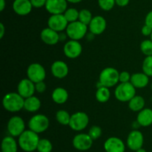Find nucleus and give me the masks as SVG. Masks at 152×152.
I'll list each match as a JSON object with an SVG mask.
<instances>
[{"instance_id":"nucleus-10","label":"nucleus","mask_w":152,"mask_h":152,"mask_svg":"<svg viewBox=\"0 0 152 152\" xmlns=\"http://www.w3.org/2000/svg\"><path fill=\"white\" fill-rule=\"evenodd\" d=\"M93 141L91 137L88 134H78L73 139V145L77 150L85 151H88L91 148L93 145Z\"/></svg>"},{"instance_id":"nucleus-13","label":"nucleus","mask_w":152,"mask_h":152,"mask_svg":"<svg viewBox=\"0 0 152 152\" xmlns=\"http://www.w3.org/2000/svg\"><path fill=\"white\" fill-rule=\"evenodd\" d=\"M83 47L77 40H71L67 42L63 47V52L65 56L71 59H75L81 55Z\"/></svg>"},{"instance_id":"nucleus-25","label":"nucleus","mask_w":152,"mask_h":152,"mask_svg":"<svg viewBox=\"0 0 152 152\" xmlns=\"http://www.w3.org/2000/svg\"><path fill=\"white\" fill-rule=\"evenodd\" d=\"M40 107H41V101L37 97L33 95L25 99L24 109L27 111L34 113L39 110Z\"/></svg>"},{"instance_id":"nucleus-27","label":"nucleus","mask_w":152,"mask_h":152,"mask_svg":"<svg viewBox=\"0 0 152 152\" xmlns=\"http://www.w3.org/2000/svg\"><path fill=\"white\" fill-rule=\"evenodd\" d=\"M96 100L100 103H105L109 100L111 96V92L109 89L106 86H99L96 89V94H95Z\"/></svg>"},{"instance_id":"nucleus-33","label":"nucleus","mask_w":152,"mask_h":152,"mask_svg":"<svg viewBox=\"0 0 152 152\" xmlns=\"http://www.w3.org/2000/svg\"><path fill=\"white\" fill-rule=\"evenodd\" d=\"M140 50L145 56L152 55V41L151 40H145L140 44Z\"/></svg>"},{"instance_id":"nucleus-26","label":"nucleus","mask_w":152,"mask_h":152,"mask_svg":"<svg viewBox=\"0 0 152 152\" xmlns=\"http://www.w3.org/2000/svg\"><path fill=\"white\" fill-rule=\"evenodd\" d=\"M145 101L143 97L135 95L129 101V107L134 112H140L144 109Z\"/></svg>"},{"instance_id":"nucleus-17","label":"nucleus","mask_w":152,"mask_h":152,"mask_svg":"<svg viewBox=\"0 0 152 152\" xmlns=\"http://www.w3.org/2000/svg\"><path fill=\"white\" fill-rule=\"evenodd\" d=\"M89 31L94 35H99L102 34L106 29L107 22L104 17L101 16H96L93 17L89 24Z\"/></svg>"},{"instance_id":"nucleus-48","label":"nucleus","mask_w":152,"mask_h":152,"mask_svg":"<svg viewBox=\"0 0 152 152\" xmlns=\"http://www.w3.org/2000/svg\"></svg>"},{"instance_id":"nucleus-8","label":"nucleus","mask_w":152,"mask_h":152,"mask_svg":"<svg viewBox=\"0 0 152 152\" xmlns=\"http://www.w3.org/2000/svg\"><path fill=\"white\" fill-rule=\"evenodd\" d=\"M27 76L34 83L44 81L46 76V72L44 67L38 63L30 64L27 69Z\"/></svg>"},{"instance_id":"nucleus-35","label":"nucleus","mask_w":152,"mask_h":152,"mask_svg":"<svg viewBox=\"0 0 152 152\" xmlns=\"http://www.w3.org/2000/svg\"><path fill=\"white\" fill-rule=\"evenodd\" d=\"M88 134L93 140H96L99 139L102 135V129L100 127L94 125L89 129Z\"/></svg>"},{"instance_id":"nucleus-44","label":"nucleus","mask_w":152,"mask_h":152,"mask_svg":"<svg viewBox=\"0 0 152 152\" xmlns=\"http://www.w3.org/2000/svg\"><path fill=\"white\" fill-rule=\"evenodd\" d=\"M68 2H71V3H73V4H77V3H79L80 2V1H82L83 0H66Z\"/></svg>"},{"instance_id":"nucleus-1","label":"nucleus","mask_w":152,"mask_h":152,"mask_svg":"<svg viewBox=\"0 0 152 152\" xmlns=\"http://www.w3.org/2000/svg\"><path fill=\"white\" fill-rule=\"evenodd\" d=\"M39 137L38 134L31 130H25L18 139L19 148L25 152H34L37 149Z\"/></svg>"},{"instance_id":"nucleus-12","label":"nucleus","mask_w":152,"mask_h":152,"mask_svg":"<svg viewBox=\"0 0 152 152\" xmlns=\"http://www.w3.org/2000/svg\"><path fill=\"white\" fill-rule=\"evenodd\" d=\"M45 9L50 14H63L68 9L66 0H47Z\"/></svg>"},{"instance_id":"nucleus-22","label":"nucleus","mask_w":152,"mask_h":152,"mask_svg":"<svg viewBox=\"0 0 152 152\" xmlns=\"http://www.w3.org/2000/svg\"><path fill=\"white\" fill-rule=\"evenodd\" d=\"M137 122L140 126L148 127L152 125V110L144 108L139 112L137 118Z\"/></svg>"},{"instance_id":"nucleus-19","label":"nucleus","mask_w":152,"mask_h":152,"mask_svg":"<svg viewBox=\"0 0 152 152\" xmlns=\"http://www.w3.org/2000/svg\"><path fill=\"white\" fill-rule=\"evenodd\" d=\"M50 71L55 77L62 79L68 75L69 69L65 62L62 61H56L52 63Z\"/></svg>"},{"instance_id":"nucleus-11","label":"nucleus","mask_w":152,"mask_h":152,"mask_svg":"<svg viewBox=\"0 0 152 152\" xmlns=\"http://www.w3.org/2000/svg\"><path fill=\"white\" fill-rule=\"evenodd\" d=\"M127 146L132 151H136L138 149L142 148L144 143L143 134L138 130L131 131L127 138Z\"/></svg>"},{"instance_id":"nucleus-31","label":"nucleus","mask_w":152,"mask_h":152,"mask_svg":"<svg viewBox=\"0 0 152 152\" xmlns=\"http://www.w3.org/2000/svg\"><path fill=\"white\" fill-rule=\"evenodd\" d=\"M92 19H93V16H92L91 12L88 9H82L80 11L78 20L85 25H88Z\"/></svg>"},{"instance_id":"nucleus-5","label":"nucleus","mask_w":152,"mask_h":152,"mask_svg":"<svg viewBox=\"0 0 152 152\" xmlns=\"http://www.w3.org/2000/svg\"><path fill=\"white\" fill-rule=\"evenodd\" d=\"M88 25H85L80 21L68 23L66 28V34L71 40H80L87 34Z\"/></svg>"},{"instance_id":"nucleus-40","label":"nucleus","mask_w":152,"mask_h":152,"mask_svg":"<svg viewBox=\"0 0 152 152\" xmlns=\"http://www.w3.org/2000/svg\"><path fill=\"white\" fill-rule=\"evenodd\" d=\"M145 24L152 28V10L147 13L145 19Z\"/></svg>"},{"instance_id":"nucleus-30","label":"nucleus","mask_w":152,"mask_h":152,"mask_svg":"<svg viewBox=\"0 0 152 152\" xmlns=\"http://www.w3.org/2000/svg\"><path fill=\"white\" fill-rule=\"evenodd\" d=\"M63 14L65 16V19L68 22V23H71V22H76V21L78 20L80 11H78L76 8L71 7V8L67 9Z\"/></svg>"},{"instance_id":"nucleus-29","label":"nucleus","mask_w":152,"mask_h":152,"mask_svg":"<svg viewBox=\"0 0 152 152\" xmlns=\"http://www.w3.org/2000/svg\"><path fill=\"white\" fill-rule=\"evenodd\" d=\"M53 145L48 139H40L37 145V151L38 152H51Z\"/></svg>"},{"instance_id":"nucleus-24","label":"nucleus","mask_w":152,"mask_h":152,"mask_svg":"<svg viewBox=\"0 0 152 152\" xmlns=\"http://www.w3.org/2000/svg\"><path fill=\"white\" fill-rule=\"evenodd\" d=\"M51 97L56 104H62L68 101V92L65 88L56 87L52 92Z\"/></svg>"},{"instance_id":"nucleus-7","label":"nucleus","mask_w":152,"mask_h":152,"mask_svg":"<svg viewBox=\"0 0 152 152\" xmlns=\"http://www.w3.org/2000/svg\"><path fill=\"white\" fill-rule=\"evenodd\" d=\"M89 123V117L84 112H77L71 115L69 127L75 131H81L86 129Z\"/></svg>"},{"instance_id":"nucleus-43","label":"nucleus","mask_w":152,"mask_h":152,"mask_svg":"<svg viewBox=\"0 0 152 152\" xmlns=\"http://www.w3.org/2000/svg\"><path fill=\"white\" fill-rule=\"evenodd\" d=\"M5 5V0H0V11H3V10H4Z\"/></svg>"},{"instance_id":"nucleus-23","label":"nucleus","mask_w":152,"mask_h":152,"mask_svg":"<svg viewBox=\"0 0 152 152\" xmlns=\"http://www.w3.org/2000/svg\"><path fill=\"white\" fill-rule=\"evenodd\" d=\"M19 144L14 137L12 136H7L1 141V152H17Z\"/></svg>"},{"instance_id":"nucleus-34","label":"nucleus","mask_w":152,"mask_h":152,"mask_svg":"<svg viewBox=\"0 0 152 152\" xmlns=\"http://www.w3.org/2000/svg\"><path fill=\"white\" fill-rule=\"evenodd\" d=\"M115 0H98L99 7L105 11L111 10L115 5Z\"/></svg>"},{"instance_id":"nucleus-38","label":"nucleus","mask_w":152,"mask_h":152,"mask_svg":"<svg viewBox=\"0 0 152 152\" xmlns=\"http://www.w3.org/2000/svg\"><path fill=\"white\" fill-rule=\"evenodd\" d=\"M35 86L36 91L39 92V93H42V92H44L46 89V84L44 81H40L35 83Z\"/></svg>"},{"instance_id":"nucleus-47","label":"nucleus","mask_w":152,"mask_h":152,"mask_svg":"<svg viewBox=\"0 0 152 152\" xmlns=\"http://www.w3.org/2000/svg\"><path fill=\"white\" fill-rule=\"evenodd\" d=\"M151 89H152V83H151Z\"/></svg>"},{"instance_id":"nucleus-45","label":"nucleus","mask_w":152,"mask_h":152,"mask_svg":"<svg viewBox=\"0 0 152 152\" xmlns=\"http://www.w3.org/2000/svg\"><path fill=\"white\" fill-rule=\"evenodd\" d=\"M135 152H147V151H146V150H145V149H144V148H140V149H138V150H137Z\"/></svg>"},{"instance_id":"nucleus-41","label":"nucleus","mask_w":152,"mask_h":152,"mask_svg":"<svg viewBox=\"0 0 152 152\" xmlns=\"http://www.w3.org/2000/svg\"><path fill=\"white\" fill-rule=\"evenodd\" d=\"M130 1V0H115L116 4H117L120 7H126L128 5Z\"/></svg>"},{"instance_id":"nucleus-42","label":"nucleus","mask_w":152,"mask_h":152,"mask_svg":"<svg viewBox=\"0 0 152 152\" xmlns=\"http://www.w3.org/2000/svg\"><path fill=\"white\" fill-rule=\"evenodd\" d=\"M0 30H1V32H0V39H2L3 37H4V31H5V28H4V26L2 22L0 23Z\"/></svg>"},{"instance_id":"nucleus-36","label":"nucleus","mask_w":152,"mask_h":152,"mask_svg":"<svg viewBox=\"0 0 152 152\" xmlns=\"http://www.w3.org/2000/svg\"><path fill=\"white\" fill-rule=\"evenodd\" d=\"M131 77H132V75L129 74V72L123 71L120 73L119 81H120V83H128V82H130Z\"/></svg>"},{"instance_id":"nucleus-2","label":"nucleus","mask_w":152,"mask_h":152,"mask_svg":"<svg viewBox=\"0 0 152 152\" xmlns=\"http://www.w3.org/2000/svg\"><path fill=\"white\" fill-rule=\"evenodd\" d=\"M25 98L18 92H9L4 96L2 99V105L7 111L11 113L20 111L24 108Z\"/></svg>"},{"instance_id":"nucleus-6","label":"nucleus","mask_w":152,"mask_h":152,"mask_svg":"<svg viewBox=\"0 0 152 152\" xmlns=\"http://www.w3.org/2000/svg\"><path fill=\"white\" fill-rule=\"evenodd\" d=\"M50 122L45 115L36 114L30 119L28 122V128L37 134L43 133L48 130Z\"/></svg>"},{"instance_id":"nucleus-21","label":"nucleus","mask_w":152,"mask_h":152,"mask_svg":"<svg viewBox=\"0 0 152 152\" xmlns=\"http://www.w3.org/2000/svg\"><path fill=\"white\" fill-rule=\"evenodd\" d=\"M131 83L135 88H144L148 84L149 77L144 72L134 73L131 77Z\"/></svg>"},{"instance_id":"nucleus-37","label":"nucleus","mask_w":152,"mask_h":152,"mask_svg":"<svg viewBox=\"0 0 152 152\" xmlns=\"http://www.w3.org/2000/svg\"><path fill=\"white\" fill-rule=\"evenodd\" d=\"M32 4L33 7H36V8H39V7L45 6L46 1L47 0H30Z\"/></svg>"},{"instance_id":"nucleus-14","label":"nucleus","mask_w":152,"mask_h":152,"mask_svg":"<svg viewBox=\"0 0 152 152\" xmlns=\"http://www.w3.org/2000/svg\"><path fill=\"white\" fill-rule=\"evenodd\" d=\"M68 22L65 19L64 14H53L49 17L48 20V28L60 32V31L66 30Z\"/></svg>"},{"instance_id":"nucleus-32","label":"nucleus","mask_w":152,"mask_h":152,"mask_svg":"<svg viewBox=\"0 0 152 152\" xmlns=\"http://www.w3.org/2000/svg\"><path fill=\"white\" fill-rule=\"evenodd\" d=\"M142 71L148 77L152 76V55L151 56H146L142 62Z\"/></svg>"},{"instance_id":"nucleus-20","label":"nucleus","mask_w":152,"mask_h":152,"mask_svg":"<svg viewBox=\"0 0 152 152\" xmlns=\"http://www.w3.org/2000/svg\"><path fill=\"white\" fill-rule=\"evenodd\" d=\"M32 8L33 5L30 0H14L13 3V10L19 16L29 14Z\"/></svg>"},{"instance_id":"nucleus-3","label":"nucleus","mask_w":152,"mask_h":152,"mask_svg":"<svg viewBox=\"0 0 152 152\" xmlns=\"http://www.w3.org/2000/svg\"><path fill=\"white\" fill-rule=\"evenodd\" d=\"M119 77L118 70L113 67H107L102 69L99 74V83L103 86L112 87L119 82Z\"/></svg>"},{"instance_id":"nucleus-4","label":"nucleus","mask_w":152,"mask_h":152,"mask_svg":"<svg viewBox=\"0 0 152 152\" xmlns=\"http://www.w3.org/2000/svg\"><path fill=\"white\" fill-rule=\"evenodd\" d=\"M114 95L118 101L122 102H129L133 97L136 95V88L131 82L120 83L116 87Z\"/></svg>"},{"instance_id":"nucleus-16","label":"nucleus","mask_w":152,"mask_h":152,"mask_svg":"<svg viewBox=\"0 0 152 152\" xmlns=\"http://www.w3.org/2000/svg\"><path fill=\"white\" fill-rule=\"evenodd\" d=\"M104 149L106 152H125L126 145L121 139L111 137L105 140L104 143Z\"/></svg>"},{"instance_id":"nucleus-18","label":"nucleus","mask_w":152,"mask_h":152,"mask_svg":"<svg viewBox=\"0 0 152 152\" xmlns=\"http://www.w3.org/2000/svg\"><path fill=\"white\" fill-rule=\"evenodd\" d=\"M40 37L42 41L50 46L56 45L60 40V35L58 34L57 31L50 28H44L40 33Z\"/></svg>"},{"instance_id":"nucleus-9","label":"nucleus","mask_w":152,"mask_h":152,"mask_svg":"<svg viewBox=\"0 0 152 152\" xmlns=\"http://www.w3.org/2000/svg\"><path fill=\"white\" fill-rule=\"evenodd\" d=\"M7 131L13 137H19L25 131V124L20 116H12L7 122Z\"/></svg>"},{"instance_id":"nucleus-39","label":"nucleus","mask_w":152,"mask_h":152,"mask_svg":"<svg viewBox=\"0 0 152 152\" xmlns=\"http://www.w3.org/2000/svg\"><path fill=\"white\" fill-rule=\"evenodd\" d=\"M141 32L145 37H147V36H151L152 33V28L150 26H148V25L145 24V25H143L142 29H141Z\"/></svg>"},{"instance_id":"nucleus-46","label":"nucleus","mask_w":152,"mask_h":152,"mask_svg":"<svg viewBox=\"0 0 152 152\" xmlns=\"http://www.w3.org/2000/svg\"><path fill=\"white\" fill-rule=\"evenodd\" d=\"M150 37H151V40L152 41V33H151V36H150Z\"/></svg>"},{"instance_id":"nucleus-15","label":"nucleus","mask_w":152,"mask_h":152,"mask_svg":"<svg viewBox=\"0 0 152 152\" xmlns=\"http://www.w3.org/2000/svg\"><path fill=\"white\" fill-rule=\"evenodd\" d=\"M18 93L24 98L33 96L36 91L35 83L28 78H24L20 80L17 86Z\"/></svg>"},{"instance_id":"nucleus-28","label":"nucleus","mask_w":152,"mask_h":152,"mask_svg":"<svg viewBox=\"0 0 152 152\" xmlns=\"http://www.w3.org/2000/svg\"><path fill=\"white\" fill-rule=\"evenodd\" d=\"M71 115L65 110H59L56 113V119L62 125H69Z\"/></svg>"}]
</instances>
